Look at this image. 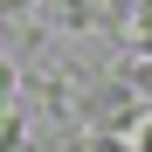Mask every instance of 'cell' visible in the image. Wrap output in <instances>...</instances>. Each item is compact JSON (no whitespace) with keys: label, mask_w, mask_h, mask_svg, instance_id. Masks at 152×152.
<instances>
[{"label":"cell","mask_w":152,"mask_h":152,"mask_svg":"<svg viewBox=\"0 0 152 152\" xmlns=\"http://www.w3.org/2000/svg\"><path fill=\"white\" fill-rule=\"evenodd\" d=\"M111 28H118V42L132 48L138 62H152V0H118V21Z\"/></svg>","instance_id":"6da1fadb"},{"label":"cell","mask_w":152,"mask_h":152,"mask_svg":"<svg viewBox=\"0 0 152 152\" xmlns=\"http://www.w3.org/2000/svg\"><path fill=\"white\" fill-rule=\"evenodd\" d=\"M132 90H138V97H152V62H132Z\"/></svg>","instance_id":"7a4b0ae2"},{"label":"cell","mask_w":152,"mask_h":152,"mask_svg":"<svg viewBox=\"0 0 152 152\" xmlns=\"http://www.w3.org/2000/svg\"><path fill=\"white\" fill-rule=\"evenodd\" d=\"M0 152H21V118H7V132H0Z\"/></svg>","instance_id":"3957f363"},{"label":"cell","mask_w":152,"mask_h":152,"mask_svg":"<svg viewBox=\"0 0 152 152\" xmlns=\"http://www.w3.org/2000/svg\"><path fill=\"white\" fill-rule=\"evenodd\" d=\"M132 152H152V118H145L138 132H132Z\"/></svg>","instance_id":"277c9868"}]
</instances>
